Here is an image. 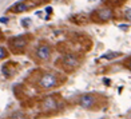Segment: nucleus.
<instances>
[{
    "mask_svg": "<svg viewBox=\"0 0 131 119\" xmlns=\"http://www.w3.org/2000/svg\"><path fill=\"white\" fill-rule=\"evenodd\" d=\"M58 84V79L56 75H53L51 72H47L44 75H41V78L39 79V86L44 90H50V88L55 87Z\"/></svg>",
    "mask_w": 131,
    "mask_h": 119,
    "instance_id": "f257e3e1",
    "label": "nucleus"
},
{
    "mask_svg": "<svg viewBox=\"0 0 131 119\" xmlns=\"http://www.w3.org/2000/svg\"><path fill=\"white\" fill-rule=\"evenodd\" d=\"M8 21V17H0V23H7Z\"/></svg>",
    "mask_w": 131,
    "mask_h": 119,
    "instance_id": "4468645a",
    "label": "nucleus"
},
{
    "mask_svg": "<svg viewBox=\"0 0 131 119\" xmlns=\"http://www.w3.org/2000/svg\"><path fill=\"white\" fill-rule=\"evenodd\" d=\"M103 83H104L106 86H110V83H111V80H110V79H104V80H103Z\"/></svg>",
    "mask_w": 131,
    "mask_h": 119,
    "instance_id": "2eb2a0df",
    "label": "nucleus"
},
{
    "mask_svg": "<svg viewBox=\"0 0 131 119\" xmlns=\"http://www.w3.org/2000/svg\"><path fill=\"white\" fill-rule=\"evenodd\" d=\"M11 44H12L15 48H24L27 46V39L23 36H16L11 40Z\"/></svg>",
    "mask_w": 131,
    "mask_h": 119,
    "instance_id": "0eeeda50",
    "label": "nucleus"
},
{
    "mask_svg": "<svg viewBox=\"0 0 131 119\" xmlns=\"http://www.w3.org/2000/svg\"><path fill=\"white\" fill-rule=\"evenodd\" d=\"M121 53L119 52H115V51H110V52H106L104 55L102 56V58H104V59H108V60H111V59H115V58H118Z\"/></svg>",
    "mask_w": 131,
    "mask_h": 119,
    "instance_id": "1a4fd4ad",
    "label": "nucleus"
},
{
    "mask_svg": "<svg viewBox=\"0 0 131 119\" xmlns=\"http://www.w3.org/2000/svg\"><path fill=\"white\" fill-rule=\"evenodd\" d=\"M128 68H130V70H131V60H130V62H128Z\"/></svg>",
    "mask_w": 131,
    "mask_h": 119,
    "instance_id": "f3484780",
    "label": "nucleus"
},
{
    "mask_svg": "<svg viewBox=\"0 0 131 119\" xmlns=\"http://www.w3.org/2000/svg\"><path fill=\"white\" fill-rule=\"evenodd\" d=\"M95 102H96V99H95V96L91 94H84L79 98V106L83 107V109H87V110L92 109Z\"/></svg>",
    "mask_w": 131,
    "mask_h": 119,
    "instance_id": "f03ea898",
    "label": "nucleus"
},
{
    "mask_svg": "<svg viewBox=\"0 0 131 119\" xmlns=\"http://www.w3.org/2000/svg\"><path fill=\"white\" fill-rule=\"evenodd\" d=\"M5 55H7V53H5V50L3 48V47H0V59L5 58Z\"/></svg>",
    "mask_w": 131,
    "mask_h": 119,
    "instance_id": "ddd939ff",
    "label": "nucleus"
},
{
    "mask_svg": "<svg viewBox=\"0 0 131 119\" xmlns=\"http://www.w3.org/2000/svg\"><path fill=\"white\" fill-rule=\"evenodd\" d=\"M41 107H43L44 111H53L58 109V102L53 96H47L41 102Z\"/></svg>",
    "mask_w": 131,
    "mask_h": 119,
    "instance_id": "7ed1b4c3",
    "label": "nucleus"
},
{
    "mask_svg": "<svg viewBox=\"0 0 131 119\" xmlns=\"http://www.w3.org/2000/svg\"><path fill=\"white\" fill-rule=\"evenodd\" d=\"M98 19L100 21H108L111 17H112V11L110 8H102L98 11Z\"/></svg>",
    "mask_w": 131,
    "mask_h": 119,
    "instance_id": "423d86ee",
    "label": "nucleus"
},
{
    "mask_svg": "<svg viewBox=\"0 0 131 119\" xmlns=\"http://www.w3.org/2000/svg\"><path fill=\"white\" fill-rule=\"evenodd\" d=\"M9 119H26V114L23 111H15L14 114L9 116Z\"/></svg>",
    "mask_w": 131,
    "mask_h": 119,
    "instance_id": "9d476101",
    "label": "nucleus"
},
{
    "mask_svg": "<svg viewBox=\"0 0 131 119\" xmlns=\"http://www.w3.org/2000/svg\"><path fill=\"white\" fill-rule=\"evenodd\" d=\"M46 12H47V14H51V12H52V7H47V8H46Z\"/></svg>",
    "mask_w": 131,
    "mask_h": 119,
    "instance_id": "dca6fc26",
    "label": "nucleus"
},
{
    "mask_svg": "<svg viewBox=\"0 0 131 119\" xmlns=\"http://www.w3.org/2000/svg\"><path fill=\"white\" fill-rule=\"evenodd\" d=\"M62 60L64 63V66H67L70 68H74L79 64V59L76 58V55H64Z\"/></svg>",
    "mask_w": 131,
    "mask_h": 119,
    "instance_id": "39448f33",
    "label": "nucleus"
},
{
    "mask_svg": "<svg viewBox=\"0 0 131 119\" xmlns=\"http://www.w3.org/2000/svg\"><path fill=\"white\" fill-rule=\"evenodd\" d=\"M14 11V12H16V14H20V12H24V11L27 9V4L26 3H23V2H20V3H16L12 8H11Z\"/></svg>",
    "mask_w": 131,
    "mask_h": 119,
    "instance_id": "6e6552de",
    "label": "nucleus"
},
{
    "mask_svg": "<svg viewBox=\"0 0 131 119\" xmlns=\"http://www.w3.org/2000/svg\"><path fill=\"white\" fill-rule=\"evenodd\" d=\"M124 19L128 20V21L131 23V8L126 9V12H124Z\"/></svg>",
    "mask_w": 131,
    "mask_h": 119,
    "instance_id": "9b49d317",
    "label": "nucleus"
},
{
    "mask_svg": "<svg viewBox=\"0 0 131 119\" xmlns=\"http://www.w3.org/2000/svg\"><path fill=\"white\" fill-rule=\"evenodd\" d=\"M29 23H31V19H29V17H26V19H23V20H21V26L28 27V26H29Z\"/></svg>",
    "mask_w": 131,
    "mask_h": 119,
    "instance_id": "f8f14e48",
    "label": "nucleus"
},
{
    "mask_svg": "<svg viewBox=\"0 0 131 119\" xmlns=\"http://www.w3.org/2000/svg\"><path fill=\"white\" fill-rule=\"evenodd\" d=\"M36 56L39 59H41V60H47V59H50V56H51V48L46 44L39 46L36 48Z\"/></svg>",
    "mask_w": 131,
    "mask_h": 119,
    "instance_id": "20e7f679",
    "label": "nucleus"
}]
</instances>
